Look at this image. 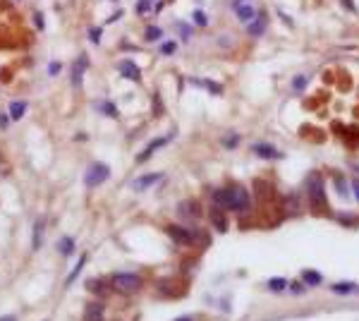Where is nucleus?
<instances>
[{"label": "nucleus", "instance_id": "nucleus-1", "mask_svg": "<svg viewBox=\"0 0 359 321\" xmlns=\"http://www.w3.org/2000/svg\"><path fill=\"white\" fill-rule=\"evenodd\" d=\"M213 204L218 209H228V211H247L249 204H251V197H249V189H244L242 185H233V187L225 189H216L213 192Z\"/></svg>", "mask_w": 359, "mask_h": 321}, {"label": "nucleus", "instance_id": "nucleus-2", "mask_svg": "<svg viewBox=\"0 0 359 321\" xmlns=\"http://www.w3.org/2000/svg\"><path fill=\"white\" fill-rule=\"evenodd\" d=\"M306 199L311 204V209H326V189H323V180L318 173H311L306 180Z\"/></svg>", "mask_w": 359, "mask_h": 321}, {"label": "nucleus", "instance_id": "nucleus-3", "mask_svg": "<svg viewBox=\"0 0 359 321\" xmlns=\"http://www.w3.org/2000/svg\"><path fill=\"white\" fill-rule=\"evenodd\" d=\"M111 285L118 290V293L129 295V293H134V290L141 288V278H139L137 273H115L111 278Z\"/></svg>", "mask_w": 359, "mask_h": 321}, {"label": "nucleus", "instance_id": "nucleus-4", "mask_svg": "<svg viewBox=\"0 0 359 321\" xmlns=\"http://www.w3.org/2000/svg\"><path fill=\"white\" fill-rule=\"evenodd\" d=\"M108 175H111V168L106 163H91L84 175V182H86V187H98L108 180Z\"/></svg>", "mask_w": 359, "mask_h": 321}, {"label": "nucleus", "instance_id": "nucleus-5", "mask_svg": "<svg viewBox=\"0 0 359 321\" xmlns=\"http://www.w3.org/2000/svg\"><path fill=\"white\" fill-rule=\"evenodd\" d=\"M233 12H235V17L239 22H244V24H249V22L259 14L254 0H235V2H233Z\"/></svg>", "mask_w": 359, "mask_h": 321}, {"label": "nucleus", "instance_id": "nucleus-6", "mask_svg": "<svg viewBox=\"0 0 359 321\" xmlns=\"http://www.w3.org/2000/svg\"><path fill=\"white\" fill-rule=\"evenodd\" d=\"M118 70H120V75H122V77H127V80L141 81V72H139V67L134 65L132 60H122V63L118 65Z\"/></svg>", "mask_w": 359, "mask_h": 321}, {"label": "nucleus", "instance_id": "nucleus-7", "mask_svg": "<svg viewBox=\"0 0 359 321\" xmlns=\"http://www.w3.org/2000/svg\"><path fill=\"white\" fill-rule=\"evenodd\" d=\"M266 24H268V17H266L263 12H259V14H256V17H254V19H251V22L247 24V31L251 34V36H261L263 31H266Z\"/></svg>", "mask_w": 359, "mask_h": 321}, {"label": "nucleus", "instance_id": "nucleus-8", "mask_svg": "<svg viewBox=\"0 0 359 321\" xmlns=\"http://www.w3.org/2000/svg\"><path fill=\"white\" fill-rule=\"evenodd\" d=\"M86 67H89V58H86V55H79V60L74 63V70H72V81H74V86H82Z\"/></svg>", "mask_w": 359, "mask_h": 321}, {"label": "nucleus", "instance_id": "nucleus-9", "mask_svg": "<svg viewBox=\"0 0 359 321\" xmlns=\"http://www.w3.org/2000/svg\"><path fill=\"white\" fill-rule=\"evenodd\" d=\"M251 149H254V154L261 156V159H280V156H283L276 147H271V144H266V142H259V144H254Z\"/></svg>", "mask_w": 359, "mask_h": 321}, {"label": "nucleus", "instance_id": "nucleus-10", "mask_svg": "<svg viewBox=\"0 0 359 321\" xmlns=\"http://www.w3.org/2000/svg\"><path fill=\"white\" fill-rule=\"evenodd\" d=\"M168 139H170V137H161V139H156V142H151V144H149V147H146V149H144V151H141V154L137 156V163H146L151 154H156V151H158L161 147H166V144H168Z\"/></svg>", "mask_w": 359, "mask_h": 321}, {"label": "nucleus", "instance_id": "nucleus-11", "mask_svg": "<svg viewBox=\"0 0 359 321\" xmlns=\"http://www.w3.org/2000/svg\"><path fill=\"white\" fill-rule=\"evenodd\" d=\"M168 233H170V238L175 242H182V244H192V233L189 230H184V228H180V226H170L168 228Z\"/></svg>", "mask_w": 359, "mask_h": 321}, {"label": "nucleus", "instance_id": "nucleus-12", "mask_svg": "<svg viewBox=\"0 0 359 321\" xmlns=\"http://www.w3.org/2000/svg\"><path fill=\"white\" fill-rule=\"evenodd\" d=\"M161 177H163V173H149V175H144V177H139L132 187L134 189H146V187H151V185H156Z\"/></svg>", "mask_w": 359, "mask_h": 321}, {"label": "nucleus", "instance_id": "nucleus-13", "mask_svg": "<svg viewBox=\"0 0 359 321\" xmlns=\"http://www.w3.org/2000/svg\"><path fill=\"white\" fill-rule=\"evenodd\" d=\"M180 216L182 218H199V204L196 201H184V204H180Z\"/></svg>", "mask_w": 359, "mask_h": 321}, {"label": "nucleus", "instance_id": "nucleus-14", "mask_svg": "<svg viewBox=\"0 0 359 321\" xmlns=\"http://www.w3.org/2000/svg\"><path fill=\"white\" fill-rule=\"evenodd\" d=\"M302 281L306 283V285H311V288H316V285L323 283V276H321L318 271H314V268H306V271H302Z\"/></svg>", "mask_w": 359, "mask_h": 321}, {"label": "nucleus", "instance_id": "nucleus-15", "mask_svg": "<svg viewBox=\"0 0 359 321\" xmlns=\"http://www.w3.org/2000/svg\"><path fill=\"white\" fill-rule=\"evenodd\" d=\"M84 321H103V307L101 305H89L86 312H84Z\"/></svg>", "mask_w": 359, "mask_h": 321}, {"label": "nucleus", "instance_id": "nucleus-16", "mask_svg": "<svg viewBox=\"0 0 359 321\" xmlns=\"http://www.w3.org/2000/svg\"><path fill=\"white\" fill-rule=\"evenodd\" d=\"M24 113H27V103H24V101H12V103H10V118H12V120H19Z\"/></svg>", "mask_w": 359, "mask_h": 321}, {"label": "nucleus", "instance_id": "nucleus-17", "mask_svg": "<svg viewBox=\"0 0 359 321\" xmlns=\"http://www.w3.org/2000/svg\"><path fill=\"white\" fill-rule=\"evenodd\" d=\"M41 242H43V221H36L34 223V249L41 247Z\"/></svg>", "mask_w": 359, "mask_h": 321}, {"label": "nucleus", "instance_id": "nucleus-18", "mask_svg": "<svg viewBox=\"0 0 359 321\" xmlns=\"http://www.w3.org/2000/svg\"><path fill=\"white\" fill-rule=\"evenodd\" d=\"M290 283L288 278H273V281H268V290H273V293H280V290H285Z\"/></svg>", "mask_w": 359, "mask_h": 321}, {"label": "nucleus", "instance_id": "nucleus-19", "mask_svg": "<svg viewBox=\"0 0 359 321\" xmlns=\"http://www.w3.org/2000/svg\"><path fill=\"white\" fill-rule=\"evenodd\" d=\"M352 290H355L352 283H335V285H333V293H338V295H350Z\"/></svg>", "mask_w": 359, "mask_h": 321}, {"label": "nucleus", "instance_id": "nucleus-20", "mask_svg": "<svg viewBox=\"0 0 359 321\" xmlns=\"http://www.w3.org/2000/svg\"><path fill=\"white\" fill-rule=\"evenodd\" d=\"M194 84H199V86H206L208 91H213V94H221L223 89L216 84V81H208V80H194Z\"/></svg>", "mask_w": 359, "mask_h": 321}, {"label": "nucleus", "instance_id": "nucleus-21", "mask_svg": "<svg viewBox=\"0 0 359 321\" xmlns=\"http://www.w3.org/2000/svg\"><path fill=\"white\" fill-rule=\"evenodd\" d=\"M58 247H60V252H62L65 256H69V254H72V249H74V242H72V238H65V240L60 242Z\"/></svg>", "mask_w": 359, "mask_h": 321}, {"label": "nucleus", "instance_id": "nucleus-22", "mask_svg": "<svg viewBox=\"0 0 359 321\" xmlns=\"http://www.w3.org/2000/svg\"><path fill=\"white\" fill-rule=\"evenodd\" d=\"M211 218H213V223H216V228H218V230H225V221H223V214H221V209H218V206H216V211H213V216H211Z\"/></svg>", "mask_w": 359, "mask_h": 321}, {"label": "nucleus", "instance_id": "nucleus-23", "mask_svg": "<svg viewBox=\"0 0 359 321\" xmlns=\"http://www.w3.org/2000/svg\"><path fill=\"white\" fill-rule=\"evenodd\" d=\"M175 51H178V43H175V41H166V43L161 46V53L163 55H173Z\"/></svg>", "mask_w": 359, "mask_h": 321}, {"label": "nucleus", "instance_id": "nucleus-24", "mask_svg": "<svg viewBox=\"0 0 359 321\" xmlns=\"http://www.w3.org/2000/svg\"><path fill=\"white\" fill-rule=\"evenodd\" d=\"M84 264H86V256H82V259L77 261V266L72 268V273H69V278H67V285H69V283H72V281H74V278H77V273L82 271V266H84Z\"/></svg>", "mask_w": 359, "mask_h": 321}, {"label": "nucleus", "instance_id": "nucleus-25", "mask_svg": "<svg viewBox=\"0 0 359 321\" xmlns=\"http://www.w3.org/2000/svg\"><path fill=\"white\" fill-rule=\"evenodd\" d=\"M153 7H151V2H149V0H139L137 2V12L139 14H146V12H151Z\"/></svg>", "mask_w": 359, "mask_h": 321}, {"label": "nucleus", "instance_id": "nucleus-26", "mask_svg": "<svg viewBox=\"0 0 359 321\" xmlns=\"http://www.w3.org/2000/svg\"><path fill=\"white\" fill-rule=\"evenodd\" d=\"M237 142H239V137H237V134L223 137V147H228V149H235V147H237Z\"/></svg>", "mask_w": 359, "mask_h": 321}, {"label": "nucleus", "instance_id": "nucleus-27", "mask_svg": "<svg viewBox=\"0 0 359 321\" xmlns=\"http://www.w3.org/2000/svg\"><path fill=\"white\" fill-rule=\"evenodd\" d=\"M161 34H163V31H161V27H149V29H146V39H149V41L161 39Z\"/></svg>", "mask_w": 359, "mask_h": 321}, {"label": "nucleus", "instance_id": "nucleus-28", "mask_svg": "<svg viewBox=\"0 0 359 321\" xmlns=\"http://www.w3.org/2000/svg\"><path fill=\"white\" fill-rule=\"evenodd\" d=\"M101 110H103V113H108V115H118V108L113 106L111 101H103V103H101Z\"/></svg>", "mask_w": 359, "mask_h": 321}, {"label": "nucleus", "instance_id": "nucleus-29", "mask_svg": "<svg viewBox=\"0 0 359 321\" xmlns=\"http://www.w3.org/2000/svg\"><path fill=\"white\" fill-rule=\"evenodd\" d=\"M304 81H306V77H304V75L295 77V84H292V86H295V91H302V89H304Z\"/></svg>", "mask_w": 359, "mask_h": 321}, {"label": "nucleus", "instance_id": "nucleus-30", "mask_svg": "<svg viewBox=\"0 0 359 321\" xmlns=\"http://www.w3.org/2000/svg\"><path fill=\"white\" fill-rule=\"evenodd\" d=\"M89 39L94 41V43H98V41H101V29H91V31H89Z\"/></svg>", "mask_w": 359, "mask_h": 321}, {"label": "nucleus", "instance_id": "nucleus-31", "mask_svg": "<svg viewBox=\"0 0 359 321\" xmlns=\"http://www.w3.org/2000/svg\"><path fill=\"white\" fill-rule=\"evenodd\" d=\"M60 70H62V65H60V63H51V67H48V75H58Z\"/></svg>", "mask_w": 359, "mask_h": 321}, {"label": "nucleus", "instance_id": "nucleus-32", "mask_svg": "<svg viewBox=\"0 0 359 321\" xmlns=\"http://www.w3.org/2000/svg\"><path fill=\"white\" fill-rule=\"evenodd\" d=\"M194 19H196V24H201V27H206V17H204V14H201V12H196V14H194Z\"/></svg>", "mask_w": 359, "mask_h": 321}, {"label": "nucleus", "instance_id": "nucleus-33", "mask_svg": "<svg viewBox=\"0 0 359 321\" xmlns=\"http://www.w3.org/2000/svg\"><path fill=\"white\" fill-rule=\"evenodd\" d=\"M34 22H36V29H43V17L41 14H34Z\"/></svg>", "mask_w": 359, "mask_h": 321}, {"label": "nucleus", "instance_id": "nucleus-34", "mask_svg": "<svg viewBox=\"0 0 359 321\" xmlns=\"http://www.w3.org/2000/svg\"><path fill=\"white\" fill-rule=\"evenodd\" d=\"M180 27H182V36L189 39V27H187V24H180Z\"/></svg>", "mask_w": 359, "mask_h": 321}, {"label": "nucleus", "instance_id": "nucleus-35", "mask_svg": "<svg viewBox=\"0 0 359 321\" xmlns=\"http://www.w3.org/2000/svg\"><path fill=\"white\" fill-rule=\"evenodd\" d=\"M352 187H355V194H357V199H359V180H355V182H352Z\"/></svg>", "mask_w": 359, "mask_h": 321}, {"label": "nucleus", "instance_id": "nucleus-36", "mask_svg": "<svg viewBox=\"0 0 359 321\" xmlns=\"http://www.w3.org/2000/svg\"><path fill=\"white\" fill-rule=\"evenodd\" d=\"M0 127H7V118L5 115H0Z\"/></svg>", "mask_w": 359, "mask_h": 321}, {"label": "nucleus", "instance_id": "nucleus-37", "mask_svg": "<svg viewBox=\"0 0 359 321\" xmlns=\"http://www.w3.org/2000/svg\"><path fill=\"white\" fill-rule=\"evenodd\" d=\"M0 321H17V317H0Z\"/></svg>", "mask_w": 359, "mask_h": 321}, {"label": "nucleus", "instance_id": "nucleus-38", "mask_svg": "<svg viewBox=\"0 0 359 321\" xmlns=\"http://www.w3.org/2000/svg\"><path fill=\"white\" fill-rule=\"evenodd\" d=\"M175 321H194L192 317H180V319H175Z\"/></svg>", "mask_w": 359, "mask_h": 321}]
</instances>
